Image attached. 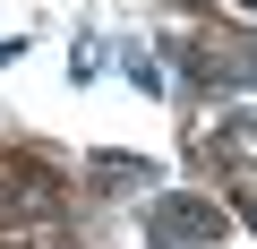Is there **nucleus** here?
Listing matches in <instances>:
<instances>
[{
    "instance_id": "nucleus-1",
    "label": "nucleus",
    "mask_w": 257,
    "mask_h": 249,
    "mask_svg": "<svg viewBox=\"0 0 257 249\" xmlns=\"http://www.w3.org/2000/svg\"><path fill=\"white\" fill-rule=\"evenodd\" d=\"M223 232V215L206 198H155L146 206V249H206Z\"/></svg>"
},
{
    "instance_id": "nucleus-2",
    "label": "nucleus",
    "mask_w": 257,
    "mask_h": 249,
    "mask_svg": "<svg viewBox=\"0 0 257 249\" xmlns=\"http://www.w3.org/2000/svg\"><path fill=\"white\" fill-rule=\"evenodd\" d=\"M9 206H35V223H43V215H60V181H52V172H35L26 155H0V223H9Z\"/></svg>"
},
{
    "instance_id": "nucleus-3",
    "label": "nucleus",
    "mask_w": 257,
    "mask_h": 249,
    "mask_svg": "<svg viewBox=\"0 0 257 249\" xmlns=\"http://www.w3.org/2000/svg\"><path fill=\"white\" fill-rule=\"evenodd\" d=\"M94 181H103V189H128V181H155V163H138V155H94Z\"/></svg>"
},
{
    "instance_id": "nucleus-4",
    "label": "nucleus",
    "mask_w": 257,
    "mask_h": 249,
    "mask_svg": "<svg viewBox=\"0 0 257 249\" xmlns=\"http://www.w3.org/2000/svg\"><path fill=\"white\" fill-rule=\"evenodd\" d=\"M128 86H138V95H163V86H172V77H163V69H155V52H128Z\"/></svg>"
},
{
    "instance_id": "nucleus-5",
    "label": "nucleus",
    "mask_w": 257,
    "mask_h": 249,
    "mask_svg": "<svg viewBox=\"0 0 257 249\" xmlns=\"http://www.w3.org/2000/svg\"><path fill=\"white\" fill-rule=\"evenodd\" d=\"M240 9H248V18H257V0H240Z\"/></svg>"
}]
</instances>
